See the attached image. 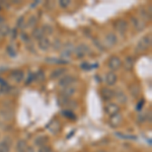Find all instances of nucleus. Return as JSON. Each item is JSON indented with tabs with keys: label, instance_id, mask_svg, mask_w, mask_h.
<instances>
[{
	"label": "nucleus",
	"instance_id": "6ab92c4d",
	"mask_svg": "<svg viewBox=\"0 0 152 152\" xmlns=\"http://www.w3.org/2000/svg\"><path fill=\"white\" fill-rule=\"evenodd\" d=\"M73 51H74V47H73L71 44H68L67 46H66V48L63 49V51L61 52V54H62L63 57L65 58H69L71 55L73 54Z\"/></svg>",
	"mask_w": 152,
	"mask_h": 152
},
{
	"label": "nucleus",
	"instance_id": "79ce46f5",
	"mask_svg": "<svg viewBox=\"0 0 152 152\" xmlns=\"http://www.w3.org/2000/svg\"><path fill=\"white\" fill-rule=\"evenodd\" d=\"M144 104V99H141V102H138V104H137V110L138 111H140V110L142 109V105Z\"/></svg>",
	"mask_w": 152,
	"mask_h": 152
},
{
	"label": "nucleus",
	"instance_id": "a211bd4d",
	"mask_svg": "<svg viewBox=\"0 0 152 152\" xmlns=\"http://www.w3.org/2000/svg\"><path fill=\"white\" fill-rule=\"evenodd\" d=\"M129 91L133 97H138L140 95V87H139L138 84L133 83L129 86Z\"/></svg>",
	"mask_w": 152,
	"mask_h": 152
},
{
	"label": "nucleus",
	"instance_id": "4c0bfd02",
	"mask_svg": "<svg viewBox=\"0 0 152 152\" xmlns=\"http://www.w3.org/2000/svg\"><path fill=\"white\" fill-rule=\"evenodd\" d=\"M35 80V74H33V73H31V74L28 75V78L26 80V84H31V82Z\"/></svg>",
	"mask_w": 152,
	"mask_h": 152
},
{
	"label": "nucleus",
	"instance_id": "6e6552de",
	"mask_svg": "<svg viewBox=\"0 0 152 152\" xmlns=\"http://www.w3.org/2000/svg\"><path fill=\"white\" fill-rule=\"evenodd\" d=\"M23 77H24V73L23 70L15 69V70L11 71V73H10V78L15 83L21 82L23 80Z\"/></svg>",
	"mask_w": 152,
	"mask_h": 152
},
{
	"label": "nucleus",
	"instance_id": "c9c22d12",
	"mask_svg": "<svg viewBox=\"0 0 152 152\" xmlns=\"http://www.w3.org/2000/svg\"><path fill=\"white\" fill-rule=\"evenodd\" d=\"M35 79L38 81H41L42 79H44V72L43 71H39L38 73H35Z\"/></svg>",
	"mask_w": 152,
	"mask_h": 152
},
{
	"label": "nucleus",
	"instance_id": "423d86ee",
	"mask_svg": "<svg viewBox=\"0 0 152 152\" xmlns=\"http://www.w3.org/2000/svg\"><path fill=\"white\" fill-rule=\"evenodd\" d=\"M131 23L133 28L136 29L137 31H142L144 28H146V23L145 21H143L140 18H136V16H133L131 18Z\"/></svg>",
	"mask_w": 152,
	"mask_h": 152
},
{
	"label": "nucleus",
	"instance_id": "aec40b11",
	"mask_svg": "<svg viewBox=\"0 0 152 152\" xmlns=\"http://www.w3.org/2000/svg\"><path fill=\"white\" fill-rule=\"evenodd\" d=\"M28 148V143L24 140H18V143H16V152H26Z\"/></svg>",
	"mask_w": 152,
	"mask_h": 152
},
{
	"label": "nucleus",
	"instance_id": "09e8293b",
	"mask_svg": "<svg viewBox=\"0 0 152 152\" xmlns=\"http://www.w3.org/2000/svg\"><path fill=\"white\" fill-rule=\"evenodd\" d=\"M0 9H1V6H0Z\"/></svg>",
	"mask_w": 152,
	"mask_h": 152
},
{
	"label": "nucleus",
	"instance_id": "ea45409f",
	"mask_svg": "<svg viewBox=\"0 0 152 152\" xmlns=\"http://www.w3.org/2000/svg\"><path fill=\"white\" fill-rule=\"evenodd\" d=\"M7 52H8V54L11 56V57H15L16 52L13 50V48H12V47H9V46H8V47H7Z\"/></svg>",
	"mask_w": 152,
	"mask_h": 152
},
{
	"label": "nucleus",
	"instance_id": "f257e3e1",
	"mask_svg": "<svg viewBox=\"0 0 152 152\" xmlns=\"http://www.w3.org/2000/svg\"><path fill=\"white\" fill-rule=\"evenodd\" d=\"M151 35H147V36H144L143 38L141 39L140 41L138 42L136 46V52L137 53H140V52H145V51L148 49L149 47L151 46Z\"/></svg>",
	"mask_w": 152,
	"mask_h": 152
},
{
	"label": "nucleus",
	"instance_id": "58836bf2",
	"mask_svg": "<svg viewBox=\"0 0 152 152\" xmlns=\"http://www.w3.org/2000/svg\"><path fill=\"white\" fill-rule=\"evenodd\" d=\"M61 46H62V44H61V42L59 40H55V42H54L53 44V47L55 50H59V49L61 48Z\"/></svg>",
	"mask_w": 152,
	"mask_h": 152
},
{
	"label": "nucleus",
	"instance_id": "de8ad7c7",
	"mask_svg": "<svg viewBox=\"0 0 152 152\" xmlns=\"http://www.w3.org/2000/svg\"><path fill=\"white\" fill-rule=\"evenodd\" d=\"M99 152H107V151H104V150H100V151H99Z\"/></svg>",
	"mask_w": 152,
	"mask_h": 152
},
{
	"label": "nucleus",
	"instance_id": "412c9836",
	"mask_svg": "<svg viewBox=\"0 0 152 152\" xmlns=\"http://www.w3.org/2000/svg\"><path fill=\"white\" fill-rule=\"evenodd\" d=\"M0 116L3 118L4 120H6V121H9V120H11L12 118H13V112H11L10 110H6V109H3L0 111Z\"/></svg>",
	"mask_w": 152,
	"mask_h": 152
},
{
	"label": "nucleus",
	"instance_id": "a18cd8bd",
	"mask_svg": "<svg viewBox=\"0 0 152 152\" xmlns=\"http://www.w3.org/2000/svg\"><path fill=\"white\" fill-rule=\"evenodd\" d=\"M16 37V29H13V31H12V38H15Z\"/></svg>",
	"mask_w": 152,
	"mask_h": 152
},
{
	"label": "nucleus",
	"instance_id": "20e7f679",
	"mask_svg": "<svg viewBox=\"0 0 152 152\" xmlns=\"http://www.w3.org/2000/svg\"><path fill=\"white\" fill-rule=\"evenodd\" d=\"M122 66V61L121 59L117 56H112L111 58L107 61V67L113 71H116L118 69H120V67Z\"/></svg>",
	"mask_w": 152,
	"mask_h": 152
},
{
	"label": "nucleus",
	"instance_id": "a878e982",
	"mask_svg": "<svg viewBox=\"0 0 152 152\" xmlns=\"http://www.w3.org/2000/svg\"><path fill=\"white\" fill-rule=\"evenodd\" d=\"M37 23H38V18L35 15H31V18L28 19L26 21V28H34L36 26Z\"/></svg>",
	"mask_w": 152,
	"mask_h": 152
},
{
	"label": "nucleus",
	"instance_id": "7ed1b4c3",
	"mask_svg": "<svg viewBox=\"0 0 152 152\" xmlns=\"http://www.w3.org/2000/svg\"><path fill=\"white\" fill-rule=\"evenodd\" d=\"M76 80H77V79H76L74 76L65 75V76H63L60 80H59V86H61L63 88L69 87V86H71V85L73 84V83L76 82Z\"/></svg>",
	"mask_w": 152,
	"mask_h": 152
},
{
	"label": "nucleus",
	"instance_id": "5701e85b",
	"mask_svg": "<svg viewBox=\"0 0 152 152\" xmlns=\"http://www.w3.org/2000/svg\"><path fill=\"white\" fill-rule=\"evenodd\" d=\"M140 18L143 21L145 20H150L151 19V10L148 11V9H140Z\"/></svg>",
	"mask_w": 152,
	"mask_h": 152
},
{
	"label": "nucleus",
	"instance_id": "39448f33",
	"mask_svg": "<svg viewBox=\"0 0 152 152\" xmlns=\"http://www.w3.org/2000/svg\"><path fill=\"white\" fill-rule=\"evenodd\" d=\"M115 29L120 34V35H124L128 29V23L124 19H118L115 23Z\"/></svg>",
	"mask_w": 152,
	"mask_h": 152
},
{
	"label": "nucleus",
	"instance_id": "7c9ffc66",
	"mask_svg": "<svg viewBox=\"0 0 152 152\" xmlns=\"http://www.w3.org/2000/svg\"><path fill=\"white\" fill-rule=\"evenodd\" d=\"M42 29H43V33L44 35H51V34L53 33V28L51 26H49V24H45V26L42 28Z\"/></svg>",
	"mask_w": 152,
	"mask_h": 152
},
{
	"label": "nucleus",
	"instance_id": "f03ea898",
	"mask_svg": "<svg viewBox=\"0 0 152 152\" xmlns=\"http://www.w3.org/2000/svg\"><path fill=\"white\" fill-rule=\"evenodd\" d=\"M88 53H89V48L85 44H80L77 47H74V51H73V54H75L76 57L79 59L83 58Z\"/></svg>",
	"mask_w": 152,
	"mask_h": 152
},
{
	"label": "nucleus",
	"instance_id": "1a4fd4ad",
	"mask_svg": "<svg viewBox=\"0 0 152 152\" xmlns=\"http://www.w3.org/2000/svg\"><path fill=\"white\" fill-rule=\"evenodd\" d=\"M109 123H110V125H111L112 127L117 128V127L121 126V124L123 123V117H122V115L120 114V113H119V114L114 115V116H111Z\"/></svg>",
	"mask_w": 152,
	"mask_h": 152
},
{
	"label": "nucleus",
	"instance_id": "4be33fe9",
	"mask_svg": "<svg viewBox=\"0 0 152 152\" xmlns=\"http://www.w3.org/2000/svg\"><path fill=\"white\" fill-rule=\"evenodd\" d=\"M76 91V88L75 87H72V86H69V87H66L64 89L61 91V95L65 97H70L71 95H73L75 94Z\"/></svg>",
	"mask_w": 152,
	"mask_h": 152
},
{
	"label": "nucleus",
	"instance_id": "cd10ccee",
	"mask_svg": "<svg viewBox=\"0 0 152 152\" xmlns=\"http://www.w3.org/2000/svg\"><path fill=\"white\" fill-rule=\"evenodd\" d=\"M46 61L49 63H57V64H66L67 61L62 60V59H58V58H47Z\"/></svg>",
	"mask_w": 152,
	"mask_h": 152
},
{
	"label": "nucleus",
	"instance_id": "49530a36",
	"mask_svg": "<svg viewBox=\"0 0 152 152\" xmlns=\"http://www.w3.org/2000/svg\"><path fill=\"white\" fill-rule=\"evenodd\" d=\"M26 152H35V151H34V149L31 148V147H28V148L26 149Z\"/></svg>",
	"mask_w": 152,
	"mask_h": 152
},
{
	"label": "nucleus",
	"instance_id": "f704fd0d",
	"mask_svg": "<svg viewBox=\"0 0 152 152\" xmlns=\"http://www.w3.org/2000/svg\"><path fill=\"white\" fill-rule=\"evenodd\" d=\"M39 152H52V149H51L50 146L48 145H44L39 148Z\"/></svg>",
	"mask_w": 152,
	"mask_h": 152
},
{
	"label": "nucleus",
	"instance_id": "f3484780",
	"mask_svg": "<svg viewBox=\"0 0 152 152\" xmlns=\"http://www.w3.org/2000/svg\"><path fill=\"white\" fill-rule=\"evenodd\" d=\"M114 96H116V99L120 104H126L128 102L127 99V95L124 94L121 90H118V91H114Z\"/></svg>",
	"mask_w": 152,
	"mask_h": 152
},
{
	"label": "nucleus",
	"instance_id": "bb28decb",
	"mask_svg": "<svg viewBox=\"0 0 152 152\" xmlns=\"http://www.w3.org/2000/svg\"><path fill=\"white\" fill-rule=\"evenodd\" d=\"M62 115L65 118H67V119H70V120H75L76 119L75 114L73 112H71L70 110H65V111H62Z\"/></svg>",
	"mask_w": 152,
	"mask_h": 152
},
{
	"label": "nucleus",
	"instance_id": "0eeeda50",
	"mask_svg": "<svg viewBox=\"0 0 152 152\" xmlns=\"http://www.w3.org/2000/svg\"><path fill=\"white\" fill-rule=\"evenodd\" d=\"M104 112L107 113L109 116H114L116 114L120 113V107L114 102H109L107 104V105L104 107Z\"/></svg>",
	"mask_w": 152,
	"mask_h": 152
},
{
	"label": "nucleus",
	"instance_id": "dca6fc26",
	"mask_svg": "<svg viewBox=\"0 0 152 152\" xmlns=\"http://www.w3.org/2000/svg\"><path fill=\"white\" fill-rule=\"evenodd\" d=\"M48 141H49V139H48V137L47 136H45V135H42V136H39V137H37V138L35 139V145L37 147H42V146H44V145H47V143H48Z\"/></svg>",
	"mask_w": 152,
	"mask_h": 152
},
{
	"label": "nucleus",
	"instance_id": "c03bdc74",
	"mask_svg": "<svg viewBox=\"0 0 152 152\" xmlns=\"http://www.w3.org/2000/svg\"><path fill=\"white\" fill-rule=\"evenodd\" d=\"M4 23H5V18H4L2 15H0V26L4 24Z\"/></svg>",
	"mask_w": 152,
	"mask_h": 152
},
{
	"label": "nucleus",
	"instance_id": "c756f323",
	"mask_svg": "<svg viewBox=\"0 0 152 152\" xmlns=\"http://www.w3.org/2000/svg\"><path fill=\"white\" fill-rule=\"evenodd\" d=\"M10 33V29H9L8 26H6L5 23L0 26V35L1 36H7Z\"/></svg>",
	"mask_w": 152,
	"mask_h": 152
},
{
	"label": "nucleus",
	"instance_id": "ddd939ff",
	"mask_svg": "<svg viewBox=\"0 0 152 152\" xmlns=\"http://www.w3.org/2000/svg\"><path fill=\"white\" fill-rule=\"evenodd\" d=\"M100 95H102L104 100H111L114 97V90L110 89V88H102L100 90Z\"/></svg>",
	"mask_w": 152,
	"mask_h": 152
},
{
	"label": "nucleus",
	"instance_id": "37998d69",
	"mask_svg": "<svg viewBox=\"0 0 152 152\" xmlns=\"http://www.w3.org/2000/svg\"><path fill=\"white\" fill-rule=\"evenodd\" d=\"M24 20V18L21 16V18H19V20H18V26H19V28H21V26H23V21Z\"/></svg>",
	"mask_w": 152,
	"mask_h": 152
},
{
	"label": "nucleus",
	"instance_id": "8fccbe9b",
	"mask_svg": "<svg viewBox=\"0 0 152 152\" xmlns=\"http://www.w3.org/2000/svg\"><path fill=\"white\" fill-rule=\"evenodd\" d=\"M0 37H1V35H0Z\"/></svg>",
	"mask_w": 152,
	"mask_h": 152
},
{
	"label": "nucleus",
	"instance_id": "9b49d317",
	"mask_svg": "<svg viewBox=\"0 0 152 152\" xmlns=\"http://www.w3.org/2000/svg\"><path fill=\"white\" fill-rule=\"evenodd\" d=\"M104 42L109 47H114L115 45L118 43V38L116 34L114 33H109L104 38Z\"/></svg>",
	"mask_w": 152,
	"mask_h": 152
},
{
	"label": "nucleus",
	"instance_id": "e433bc0d",
	"mask_svg": "<svg viewBox=\"0 0 152 152\" xmlns=\"http://www.w3.org/2000/svg\"><path fill=\"white\" fill-rule=\"evenodd\" d=\"M137 120H138L139 123L143 124L144 122H145V120H147L146 115H144V114H139V115H138V118H137Z\"/></svg>",
	"mask_w": 152,
	"mask_h": 152
},
{
	"label": "nucleus",
	"instance_id": "393cba45",
	"mask_svg": "<svg viewBox=\"0 0 152 152\" xmlns=\"http://www.w3.org/2000/svg\"><path fill=\"white\" fill-rule=\"evenodd\" d=\"M134 65V60L132 57H127L125 59V62H124V67L126 68L127 70H131L133 68Z\"/></svg>",
	"mask_w": 152,
	"mask_h": 152
},
{
	"label": "nucleus",
	"instance_id": "2eb2a0df",
	"mask_svg": "<svg viewBox=\"0 0 152 152\" xmlns=\"http://www.w3.org/2000/svg\"><path fill=\"white\" fill-rule=\"evenodd\" d=\"M51 47V42L48 38L43 37L41 40H39V48L43 51H47L49 48Z\"/></svg>",
	"mask_w": 152,
	"mask_h": 152
},
{
	"label": "nucleus",
	"instance_id": "4468645a",
	"mask_svg": "<svg viewBox=\"0 0 152 152\" xmlns=\"http://www.w3.org/2000/svg\"><path fill=\"white\" fill-rule=\"evenodd\" d=\"M117 79H118L117 75H116V73H114V72H109L105 75V83H107V85H110V86H113V85L116 84Z\"/></svg>",
	"mask_w": 152,
	"mask_h": 152
},
{
	"label": "nucleus",
	"instance_id": "9d476101",
	"mask_svg": "<svg viewBox=\"0 0 152 152\" xmlns=\"http://www.w3.org/2000/svg\"><path fill=\"white\" fill-rule=\"evenodd\" d=\"M12 141L11 138L9 137H5L1 142H0V152H9L10 151Z\"/></svg>",
	"mask_w": 152,
	"mask_h": 152
},
{
	"label": "nucleus",
	"instance_id": "473e14b6",
	"mask_svg": "<svg viewBox=\"0 0 152 152\" xmlns=\"http://www.w3.org/2000/svg\"><path fill=\"white\" fill-rule=\"evenodd\" d=\"M92 41H94V44L95 46H96L97 49H99V50H102V51L104 50V46L102 45V43H100V41H99L97 39H92Z\"/></svg>",
	"mask_w": 152,
	"mask_h": 152
},
{
	"label": "nucleus",
	"instance_id": "72a5a7b5",
	"mask_svg": "<svg viewBox=\"0 0 152 152\" xmlns=\"http://www.w3.org/2000/svg\"><path fill=\"white\" fill-rule=\"evenodd\" d=\"M70 4V1H68V0H60L59 1V5H60L62 8H67L68 6H69Z\"/></svg>",
	"mask_w": 152,
	"mask_h": 152
},
{
	"label": "nucleus",
	"instance_id": "b1692460",
	"mask_svg": "<svg viewBox=\"0 0 152 152\" xmlns=\"http://www.w3.org/2000/svg\"><path fill=\"white\" fill-rule=\"evenodd\" d=\"M31 34H33V37L36 39V40H41V39L44 37V33H43L42 28H36Z\"/></svg>",
	"mask_w": 152,
	"mask_h": 152
},
{
	"label": "nucleus",
	"instance_id": "c85d7f7f",
	"mask_svg": "<svg viewBox=\"0 0 152 152\" xmlns=\"http://www.w3.org/2000/svg\"><path fill=\"white\" fill-rule=\"evenodd\" d=\"M48 127L50 128V130L51 131H53L54 133H56V132H58L59 130H60V125H59V123L58 122H51L50 124L48 125Z\"/></svg>",
	"mask_w": 152,
	"mask_h": 152
},
{
	"label": "nucleus",
	"instance_id": "a19ab883",
	"mask_svg": "<svg viewBox=\"0 0 152 152\" xmlns=\"http://www.w3.org/2000/svg\"><path fill=\"white\" fill-rule=\"evenodd\" d=\"M118 136L122 137V138H127V139H136L135 136H128V135H123V134H117Z\"/></svg>",
	"mask_w": 152,
	"mask_h": 152
},
{
	"label": "nucleus",
	"instance_id": "2f4dec72",
	"mask_svg": "<svg viewBox=\"0 0 152 152\" xmlns=\"http://www.w3.org/2000/svg\"><path fill=\"white\" fill-rule=\"evenodd\" d=\"M96 67H97V64H95L94 66L88 64V63H82V64H81V68H82L83 70H91V69H94V68H96Z\"/></svg>",
	"mask_w": 152,
	"mask_h": 152
},
{
	"label": "nucleus",
	"instance_id": "f8f14e48",
	"mask_svg": "<svg viewBox=\"0 0 152 152\" xmlns=\"http://www.w3.org/2000/svg\"><path fill=\"white\" fill-rule=\"evenodd\" d=\"M67 72V69L64 67H59V68H56L54 69L50 74V78L51 79H58L59 77L63 76L65 73Z\"/></svg>",
	"mask_w": 152,
	"mask_h": 152
}]
</instances>
